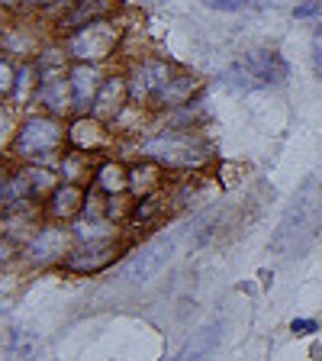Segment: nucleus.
Wrapping results in <instances>:
<instances>
[{"mask_svg": "<svg viewBox=\"0 0 322 361\" xmlns=\"http://www.w3.org/2000/svg\"><path fill=\"white\" fill-rule=\"evenodd\" d=\"M68 145V126L52 113H32L20 123L13 135V155L26 165H58Z\"/></svg>", "mask_w": 322, "mask_h": 361, "instance_id": "1", "label": "nucleus"}, {"mask_svg": "<svg viewBox=\"0 0 322 361\" xmlns=\"http://www.w3.org/2000/svg\"><path fill=\"white\" fill-rule=\"evenodd\" d=\"M139 155L158 161L168 171H197L213 158V149L194 129H161L139 145Z\"/></svg>", "mask_w": 322, "mask_h": 361, "instance_id": "2", "label": "nucleus"}, {"mask_svg": "<svg viewBox=\"0 0 322 361\" xmlns=\"http://www.w3.org/2000/svg\"><path fill=\"white\" fill-rule=\"evenodd\" d=\"M123 26L116 20H100L81 26V30L68 32L65 36V52L71 55V61H84V65H104L113 55L120 52L123 45Z\"/></svg>", "mask_w": 322, "mask_h": 361, "instance_id": "3", "label": "nucleus"}, {"mask_svg": "<svg viewBox=\"0 0 322 361\" xmlns=\"http://www.w3.org/2000/svg\"><path fill=\"white\" fill-rule=\"evenodd\" d=\"M287 75H290V65L284 61V55L274 52V49H255V52H248L242 61L229 65L225 81L242 87V90H255V87L284 84Z\"/></svg>", "mask_w": 322, "mask_h": 361, "instance_id": "4", "label": "nucleus"}, {"mask_svg": "<svg viewBox=\"0 0 322 361\" xmlns=\"http://www.w3.org/2000/svg\"><path fill=\"white\" fill-rule=\"evenodd\" d=\"M174 255V235L171 233H158L151 235L145 245H139L132 255L123 264V281L126 284H149L158 271L165 268Z\"/></svg>", "mask_w": 322, "mask_h": 361, "instance_id": "5", "label": "nucleus"}, {"mask_svg": "<svg viewBox=\"0 0 322 361\" xmlns=\"http://www.w3.org/2000/svg\"><path fill=\"white\" fill-rule=\"evenodd\" d=\"M71 242H75V233L65 229V226H39L36 233L26 239V245H23V258L32 264L65 262L68 252L75 248Z\"/></svg>", "mask_w": 322, "mask_h": 361, "instance_id": "6", "label": "nucleus"}, {"mask_svg": "<svg viewBox=\"0 0 322 361\" xmlns=\"http://www.w3.org/2000/svg\"><path fill=\"white\" fill-rule=\"evenodd\" d=\"M36 68H39V65H36ZM68 68H71V65L39 68L36 100H39V106H42L45 113H52V116H68V113H75V97H71Z\"/></svg>", "mask_w": 322, "mask_h": 361, "instance_id": "7", "label": "nucleus"}, {"mask_svg": "<svg viewBox=\"0 0 322 361\" xmlns=\"http://www.w3.org/2000/svg\"><path fill=\"white\" fill-rule=\"evenodd\" d=\"M174 75V65H168L165 59H142L139 65L129 71V100L132 106H151L155 94L165 87V81Z\"/></svg>", "mask_w": 322, "mask_h": 361, "instance_id": "8", "label": "nucleus"}, {"mask_svg": "<svg viewBox=\"0 0 322 361\" xmlns=\"http://www.w3.org/2000/svg\"><path fill=\"white\" fill-rule=\"evenodd\" d=\"M120 255H123L120 239L84 242V245H78L75 242V248L68 252V258L61 262V268L71 271V274H100V271H106Z\"/></svg>", "mask_w": 322, "mask_h": 361, "instance_id": "9", "label": "nucleus"}, {"mask_svg": "<svg viewBox=\"0 0 322 361\" xmlns=\"http://www.w3.org/2000/svg\"><path fill=\"white\" fill-rule=\"evenodd\" d=\"M113 145V129L110 123L97 120L94 113H78L68 123V149L84 152V155H100Z\"/></svg>", "mask_w": 322, "mask_h": 361, "instance_id": "10", "label": "nucleus"}, {"mask_svg": "<svg viewBox=\"0 0 322 361\" xmlns=\"http://www.w3.org/2000/svg\"><path fill=\"white\" fill-rule=\"evenodd\" d=\"M120 7H123L120 0H75V4H68V7L58 13L55 26H58L61 36H68V32L81 30V26H90V23L116 20Z\"/></svg>", "mask_w": 322, "mask_h": 361, "instance_id": "11", "label": "nucleus"}, {"mask_svg": "<svg viewBox=\"0 0 322 361\" xmlns=\"http://www.w3.org/2000/svg\"><path fill=\"white\" fill-rule=\"evenodd\" d=\"M203 90V81L194 75V71H180V68H174V75L165 81V87L155 94V100H151V110H178V106L190 104V100L197 97Z\"/></svg>", "mask_w": 322, "mask_h": 361, "instance_id": "12", "label": "nucleus"}, {"mask_svg": "<svg viewBox=\"0 0 322 361\" xmlns=\"http://www.w3.org/2000/svg\"><path fill=\"white\" fill-rule=\"evenodd\" d=\"M129 104H132V100H129V78L126 75H106L97 100L90 106V113L104 123H116Z\"/></svg>", "mask_w": 322, "mask_h": 361, "instance_id": "13", "label": "nucleus"}, {"mask_svg": "<svg viewBox=\"0 0 322 361\" xmlns=\"http://www.w3.org/2000/svg\"><path fill=\"white\" fill-rule=\"evenodd\" d=\"M84 203H87V188L75 180H61L55 194L45 200V216L55 223H75L84 213Z\"/></svg>", "mask_w": 322, "mask_h": 361, "instance_id": "14", "label": "nucleus"}, {"mask_svg": "<svg viewBox=\"0 0 322 361\" xmlns=\"http://www.w3.org/2000/svg\"><path fill=\"white\" fill-rule=\"evenodd\" d=\"M68 81H71V97H75L78 113H90L94 100H97L100 87H104V75L100 65H84V61H71L68 68Z\"/></svg>", "mask_w": 322, "mask_h": 361, "instance_id": "15", "label": "nucleus"}, {"mask_svg": "<svg viewBox=\"0 0 322 361\" xmlns=\"http://www.w3.org/2000/svg\"><path fill=\"white\" fill-rule=\"evenodd\" d=\"M90 184H94L97 190H104L106 197L129 194V165L120 161V158H100Z\"/></svg>", "mask_w": 322, "mask_h": 361, "instance_id": "16", "label": "nucleus"}, {"mask_svg": "<svg viewBox=\"0 0 322 361\" xmlns=\"http://www.w3.org/2000/svg\"><path fill=\"white\" fill-rule=\"evenodd\" d=\"M165 171H168V168H161L158 161H151V158H139L135 165H129V194H132V197H145V194L161 190Z\"/></svg>", "mask_w": 322, "mask_h": 361, "instance_id": "17", "label": "nucleus"}, {"mask_svg": "<svg viewBox=\"0 0 322 361\" xmlns=\"http://www.w3.org/2000/svg\"><path fill=\"white\" fill-rule=\"evenodd\" d=\"M42 355V336L32 329H13L7 342V361H39Z\"/></svg>", "mask_w": 322, "mask_h": 361, "instance_id": "18", "label": "nucleus"}, {"mask_svg": "<svg viewBox=\"0 0 322 361\" xmlns=\"http://www.w3.org/2000/svg\"><path fill=\"white\" fill-rule=\"evenodd\" d=\"M58 171H61V178H65V180L84 184V180H94L97 165H94V155H84V152L68 149L65 155H61V161H58Z\"/></svg>", "mask_w": 322, "mask_h": 361, "instance_id": "19", "label": "nucleus"}, {"mask_svg": "<svg viewBox=\"0 0 322 361\" xmlns=\"http://www.w3.org/2000/svg\"><path fill=\"white\" fill-rule=\"evenodd\" d=\"M219 329H223V326H219V323H210V326H206V329H200V332H197V336L187 342V345L180 348L178 355H174L171 361H203V358H206V355L213 352V345H216Z\"/></svg>", "mask_w": 322, "mask_h": 361, "instance_id": "20", "label": "nucleus"}, {"mask_svg": "<svg viewBox=\"0 0 322 361\" xmlns=\"http://www.w3.org/2000/svg\"><path fill=\"white\" fill-rule=\"evenodd\" d=\"M161 213H165V194H161V190L145 194V197H135L129 226H151L158 216H161Z\"/></svg>", "mask_w": 322, "mask_h": 361, "instance_id": "21", "label": "nucleus"}, {"mask_svg": "<svg viewBox=\"0 0 322 361\" xmlns=\"http://www.w3.org/2000/svg\"><path fill=\"white\" fill-rule=\"evenodd\" d=\"M309 194H313V184H306V188L300 190V197H297V200L290 203V210H287L284 223H280V229H278V239H274V248L284 245L287 235H293V226H300L303 219H306V213H309Z\"/></svg>", "mask_w": 322, "mask_h": 361, "instance_id": "22", "label": "nucleus"}, {"mask_svg": "<svg viewBox=\"0 0 322 361\" xmlns=\"http://www.w3.org/2000/svg\"><path fill=\"white\" fill-rule=\"evenodd\" d=\"M210 10H223V13H239V10L252 7L255 0H203Z\"/></svg>", "mask_w": 322, "mask_h": 361, "instance_id": "23", "label": "nucleus"}, {"mask_svg": "<svg viewBox=\"0 0 322 361\" xmlns=\"http://www.w3.org/2000/svg\"><path fill=\"white\" fill-rule=\"evenodd\" d=\"M319 10H322V0H303V4L293 7V16H297V20H313Z\"/></svg>", "mask_w": 322, "mask_h": 361, "instance_id": "24", "label": "nucleus"}, {"mask_svg": "<svg viewBox=\"0 0 322 361\" xmlns=\"http://www.w3.org/2000/svg\"><path fill=\"white\" fill-rule=\"evenodd\" d=\"M313 61H316V68L322 71V26L313 32Z\"/></svg>", "mask_w": 322, "mask_h": 361, "instance_id": "25", "label": "nucleus"}, {"mask_svg": "<svg viewBox=\"0 0 322 361\" xmlns=\"http://www.w3.org/2000/svg\"><path fill=\"white\" fill-rule=\"evenodd\" d=\"M26 10H49V7H58V0H23Z\"/></svg>", "mask_w": 322, "mask_h": 361, "instance_id": "26", "label": "nucleus"}, {"mask_svg": "<svg viewBox=\"0 0 322 361\" xmlns=\"http://www.w3.org/2000/svg\"><path fill=\"white\" fill-rule=\"evenodd\" d=\"M290 329L297 332V336H300V332H316V323H313V319H293Z\"/></svg>", "mask_w": 322, "mask_h": 361, "instance_id": "27", "label": "nucleus"}, {"mask_svg": "<svg viewBox=\"0 0 322 361\" xmlns=\"http://www.w3.org/2000/svg\"><path fill=\"white\" fill-rule=\"evenodd\" d=\"M0 7H4V10H16V7H23V0H0Z\"/></svg>", "mask_w": 322, "mask_h": 361, "instance_id": "28", "label": "nucleus"}]
</instances>
